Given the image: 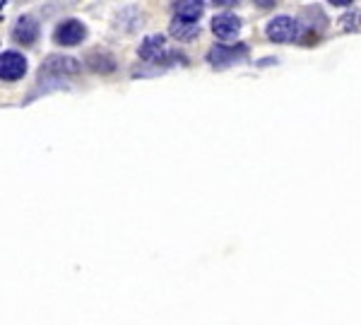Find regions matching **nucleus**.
<instances>
[{
    "instance_id": "obj_1",
    "label": "nucleus",
    "mask_w": 361,
    "mask_h": 325,
    "mask_svg": "<svg viewBox=\"0 0 361 325\" xmlns=\"http://www.w3.org/2000/svg\"><path fill=\"white\" fill-rule=\"evenodd\" d=\"M82 68V63L73 56H63V53H51L46 56V61L39 68V80H60L68 78V75H78Z\"/></svg>"
},
{
    "instance_id": "obj_2",
    "label": "nucleus",
    "mask_w": 361,
    "mask_h": 325,
    "mask_svg": "<svg viewBox=\"0 0 361 325\" xmlns=\"http://www.w3.org/2000/svg\"><path fill=\"white\" fill-rule=\"evenodd\" d=\"M304 34V27L289 15H277L265 24V36L275 43H289Z\"/></svg>"
},
{
    "instance_id": "obj_3",
    "label": "nucleus",
    "mask_w": 361,
    "mask_h": 325,
    "mask_svg": "<svg viewBox=\"0 0 361 325\" xmlns=\"http://www.w3.org/2000/svg\"><path fill=\"white\" fill-rule=\"evenodd\" d=\"M248 56V46L246 43H215V46L207 51V63L212 68H229L234 63H241Z\"/></svg>"
},
{
    "instance_id": "obj_4",
    "label": "nucleus",
    "mask_w": 361,
    "mask_h": 325,
    "mask_svg": "<svg viewBox=\"0 0 361 325\" xmlns=\"http://www.w3.org/2000/svg\"><path fill=\"white\" fill-rule=\"evenodd\" d=\"M87 39V27L82 20H75V17H68L63 22H58L56 29H53V41L58 46H78Z\"/></svg>"
},
{
    "instance_id": "obj_5",
    "label": "nucleus",
    "mask_w": 361,
    "mask_h": 325,
    "mask_svg": "<svg viewBox=\"0 0 361 325\" xmlns=\"http://www.w3.org/2000/svg\"><path fill=\"white\" fill-rule=\"evenodd\" d=\"M27 75V58L15 48H8L0 56V78L3 82H17Z\"/></svg>"
},
{
    "instance_id": "obj_6",
    "label": "nucleus",
    "mask_w": 361,
    "mask_h": 325,
    "mask_svg": "<svg viewBox=\"0 0 361 325\" xmlns=\"http://www.w3.org/2000/svg\"><path fill=\"white\" fill-rule=\"evenodd\" d=\"M167 53V36L164 34H147L138 46V56L147 63H157Z\"/></svg>"
},
{
    "instance_id": "obj_7",
    "label": "nucleus",
    "mask_w": 361,
    "mask_h": 325,
    "mask_svg": "<svg viewBox=\"0 0 361 325\" xmlns=\"http://www.w3.org/2000/svg\"><path fill=\"white\" fill-rule=\"evenodd\" d=\"M13 39L17 43H24V46H31L36 39H39V22L31 15H20L17 22L13 24Z\"/></svg>"
},
{
    "instance_id": "obj_8",
    "label": "nucleus",
    "mask_w": 361,
    "mask_h": 325,
    "mask_svg": "<svg viewBox=\"0 0 361 325\" xmlns=\"http://www.w3.org/2000/svg\"><path fill=\"white\" fill-rule=\"evenodd\" d=\"M212 31L217 36H222V39H232V36H236L241 31V20L232 13H220L212 20Z\"/></svg>"
},
{
    "instance_id": "obj_9",
    "label": "nucleus",
    "mask_w": 361,
    "mask_h": 325,
    "mask_svg": "<svg viewBox=\"0 0 361 325\" xmlns=\"http://www.w3.org/2000/svg\"><path fill=\"white\" fill-rule=\"evenodd\" d=\"M85 65L90 70H94V73H113V70H116V58L108 51L97 48V51H90L85 56Z\"/></svg>"
},
{
    "instance_id": "obj_10",
    "label": "nucleus",
    "mask_w": 361,
    "mask_h": 325,
    "mask_svg": "<svg viewBox=\"0 0 361 325\" xmlns=\"http://www.w3.org/2000/svg\"><path fill=\"white\" fill-rule=\"evenodd\" d=\"M169 31H171V36H176L178 41H190L200 34V24L198 20L174 17L171 24H169Z\"/></svg>"
},
{
    "instance_id": "obj_11",
    "label": "nucleus",
    "mask_w": 361,
    "mask_h": 325,
    "mask_svg": "<svg viewBox=\"0 0 361 325\" xmlns=\"http://www.w3.org/2000/svg\"><path fill=\"white\" fill-rule=\"evenodd\" d=\"M174 17H185V20H200L202 10H205V3H198V0H180V3H171Z\"/></svg>"
},
{
    "instance_id": "obj_12",
    "label": "nucleus",
    "mask_w": 361,
    "mask_h": 325,
    "mask_svg": "<svg viewBox=\"0 0 361 325\" xmlns=\"http://www.w3.org/2000/svg\"><path fill=\"white\" fill-rule=\"evenodd\" d=\"M340 27L344 31H357L361 27V10H357V8L347 10V13L340 17Z\"/></svg>"
},
{
    "instance_id": "obj_13",
    "label": "nucleus",
    "mask_w": 361,
    "mask_h": 325,
    "mask_svg": "<svg viewBox=\"0 0 361 325\" xmlns=\"http://www.w3.org/2000/svg\"><path fill=\"white\" fill-rule=\"evenodd\" d=\"M330 5H337V8H344V5H352V0H330Z\"/></svg>"
}]
</instances>
